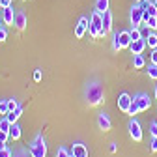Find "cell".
I'll return each mask as SVG.
<instances>
[{"instance_id":"1","label":"cell","mask_w":157,"mask_h":157,"mask_svg":"<svg viewBox=\"0 0 157 157\" xmlns=\"http://www.w3.org/2000/svg\"><path fill=\"white\" fill-rule=\"evenodd\" d=\"M86 101H88V105H92V107L103 103V101H105L103 86H101V84H97V82L88 84V88H86Z\"/></svg>"},{"instance_id":"2","label":"cell","mask_w":157,"mask_h":157,"mask_svg":"<svg viewBox=\"0 0 157 157\" xmlns=\"http://www.w3.org/2000/svg\"><path fill=\"white\" fill-rule=\"evenodd\" d=\"M28 151L32 157H47V144H45V139L43 135H36V139L28 144Z\"/></svg>"},{"instance_id":"3","label":"cell","mask_w":157,"mask_h":157,"mask_svg":"<svg viewBox=\"0 0 157 157\" xmlns=\"http://www.w3.org/2000/svg\"><path fill=\"white\" fill-rule=\"evenodd\" d=\"M103 30V13L99 11H94L90 17V25H88V32L92 37H99Z\"/></svg>"},{"instance_id":"4","label":"cell","mask_w":157,"mask_h":157,"mask_svg":"<svg viewBox=\"0 0 157 157\" xmlns=\"http://www.w3.org/2000/svg\"><path fill=\"white\" fill-rule=\"evenodd\" d=\"M129 17H131V25H133V28H139L140 25H142V17H144V10L139 6V4H135L133 8H131V13H129Z\"/></svg>"},{"instance_id":"5","label":"cell","mask_w":157,"mask_h":157,"mask_svg":"<svg viewBox=\"0 0 157 157\" xmlns=\"http://www.w3.org/2000/svg\"><path fill=\"white\" fill-rule=\"evenodd\" d=\"M127 129H129V135H131V139H133V140H136V142H140V140H142V127H140V124L136 122L135 118L129 122Z\"/></svg>"},{"instance_id":"6","label":"cell","mask_w":157,"mask_h":157,"mask_svg":"<svg viewBox=\"0 0 157 157\" xmlns=\"http://www.w3.org/2000/svg\"><path fill=\"white\" fill-rule=\"evenodd\" d=\"M133 101H135L136 107H139L140 112H144V110H148V109L151 107V101H150V97H148L146 94H136V95L133 97Z\"/></svg>"},{"instance_id":"7","label":"cell","mask_w":157,"mask_h":157,"mask_svg":"<svg viewBox=\"0 0 157 157\" xmlns=\"http://www.w3.org/2000/svg\"><path fill=\"white\" fill-rule=\"evenodd\" d=\"M88 25H90V19L88 17H81V19H78V23L75 26V37L77 39H82L84 37V34L88 30Z\"/></svg>"},{"instance_id":"8","label":"cell","mask_w":157,"mask_h":157,"mask_svg":"<svg viewBox=\"0 0 157 157\" xmlns=\"http://www.w3.org/2000/svg\"><path fill=\"white\" fill-rule=\"evenodd\" d=\"M131 103H133V97L129 95V94H120V97H118V109H120L122 112H125L127 114V110H129V107H131Z\"/></svg>"},{"instance_id":"9","label":"cell","mask_w":157,"mask_h":157,"mask_svg":"<svg viewBox=\"0 0 157 157\" xmlns=\"http://www.w3.org/2000/svg\"><path fill=\"white\" fill-rule=\"evenodd\" d=\"M146 47H148V45H146V39H136V41H131L129 51H131V54L135 56V54H142Z\"/></svg>"},{"instance_id":"10","label":"cell","mask_w":157,"mask_h":157,"mask_svg":"<svg viewBox=\"0 0 157 157\" xmlns=\"http://www.w3.org/2000/svg\"><path fill=\"white\" fill-rule=\"evenodd\" d=\"M13 25H15L19 30H25V28H26V13H25L23 10H17V11H15Z\"/></svg>"},{"instance_id":"11","label":"cell","mask_w":157,"mask_h":157,"mask_svg":"<svg viewBox=\"0 0 157 157\" xmlns=\"http://www.w3.org/2000/svg\"><path fill=\"white\" fill-rule=\"evenodd\" d=\"M97 125H99V129L101 131H109L110 129V118H109V114L107 112H99L97 114Z\"/></svg>"},{"instance_id":"12","label":"cell","mask_w":157,"mask_h":157,"mask_svg":"<svg viewBox=\"0 0 157 157\" xmlns=\"http://www.w3.org/2000/svg\"><path fill=\"white\" fill-rule=\"evenodd\" d=\"M109 32H112V13L105 11L103 13V30H101V36L105 37Z\"/></svg>"},{"instance_id":"13","label":"cell","mask_w":157,"mask_h":157,"mask_svg":"<svg viewBox=\"0 0 157 157\" xmlns=\"http://www.w3.org/2000/svg\"><path fill=\"white\" fill-rule=\"evenodd\" d=\"M69 151L73 153V157H88V148L84 144H81V142H75Z\"/></svg>"},{"instance_id":"14","label":"cell","mask_w":157,"mask_h":157,"mask_svg":"<svg viewBox=\"0 0 157 157\" xmlns=\"http://www.w3.org/2000/svg\"><path fill=\"white\" fill-rule=\"evenodd\" d=\"M118 37H120V45H122V49H129V45H131V34H129V30L118 32Z\"/></svg>"},{"instance_id":"15","label":"cell","mask_w":157,"mask_h":157,"mask_svg":"<svg viewBox=\"0 0 157 157\" xmlns=\"http://www.w3.org/2000/svg\"><path fill=\"white\" fill-rule=\"evenodd\" d=\"M13 19H15L13 8H11V6H10V8H4V10H2V21H4L6 25H13Z\"/></svg>"},{"instance_id":"16","label":"cell","mask_w":157,"mask_h":157,"mask_svg":"<svg viewBox=\"0 0 157 157\" xmlns=\"http://www.w3.org/2000/svg\"><path fill=\"white\" fill-rule=\"evenodd\" d=\"M21 114H23V105H19L13 112H8V114H6V118H8V120H10L11 124H15V122L19 120V118H21Z\"/></svg>"},{"instance_id":"17","label":"cell","mask_w":157,"mask_h":157,"mask_svg":"<svg viewBox=\"0 0 157 157\" xmlns=\"http://www.w3.org/2000/svg\"><path fill=\"white\" fill-rule=\"evenodd\" d=\"M10 139L11 140H19V139H21V127H19L17 122L11 124V127H10Z\"/></svg>"},{"instance_id":"18","label":"cell","mask_w":157,"mask_h":157,"mask_svg":"<svg viewBox=\"0 0 157 157\" xmlns=\"http://www.w3.org/2000/svg\"><path fill=\"white\" fill-rule=\"evenodd\" d=\"M144 66H146L144 56H142V54H135V56H133V67H135V69H142Z\"/></svg>"},{"instance_id":"19","label":"cell","mask_w":157,"mask_h":157,"mask_svg":"<svg viewBox=\"0 0 157 157\" xmlns=\"http://www.w3.org/2000/svg\"><path fill=\"white\" fill-rule=\"evenodd\" d=\"M95 11H99V13L109 11V0H97L95 2Z\"/></svg>"},{"instance_id":"20","label":"cell","mask_w":157,"mask_h":157,"mask_svg":"<svg viewBox=\"0 0 157 157\" xmlns=\"http://www.w3.org/2000/svg\"><path fill=\"white\" fill-rule=\"evenodd\" d=\"M146 45H148V47H151V49H157V34H153V32H151V34L148 36Z\"/></svg>"},{"instance_id":"21","label":"cell","mask_w":157,"mask_h":157,"mask_svg":"<svg viewBox=\"0 0 157 157\" xmlns=\"http://www.w3.org/2000/svg\"><path fill=\"white\" fill-rule=\"evenodd\" d=\"M10 127H11V122L8 120L6 116H4L2 120H0V131H6V133H10Z\"/></svg>"},{"instance_id":"22","label":"cell","mask_w":157,"mask_h":157,"mask_svg":"<svg viewBox=\"0 0 157 157\" xmlns=\"http://www.w3.org/2000/svg\"><path fill=\"white\" fill-rule=\"evenodd\" d=\"M146 71H148V77H150V78H153V81H157V66H155V64H150Z\"/></svg>"},{"instance_id":"23","label":"cell","mask_w":157,"mask_h":157,"mask_svg":"<svg viewBox=\"0 0 157 157\" xmlns=\"http://www.w3.org/2000/svg\"><path fill=\"white\" fill-rule=\"evenodd\" d=\"M139 30H140V37H142V39H148V36L153 32V30H151L148 25H144V26H139Z\"/></svg>"},{"instance_id":"24","label":"cell","mask_w":157,"mask_h":157,"mask_svg":"<svg viewBox=\"0 0 157 157\" xmlns=\"http://www.w3.org/2000/svg\"><path fill=\"white\" fill-rule=\"evenodd\" d=\"M144 11H146V13H148L150 17H157V6H155L153 2H151V4H150V6H148L146 10H144Z\"/></svg>"},{"instance_id":"25","label":"cell","mask_w":157,"mask_h":157,"mask_svg":"<svg viewBox=\"0 0 157 157\" xmlns=\"http://www.w3.org/2000/svg\"><path fill=\"white\" fill-rule=\"evenodd\" d=\"M112 49L114 51H122V45H120V37H118V32L114 34V37H112Z\"/></svg>"},{"instance_id":"26","label":"cell","mask_w":157,"mask_h":157,"mask_svg":"<svg viewBox=\"0 0 157 157\" xmlns=\"http://www.w3.org/2000/svg\"><path fill=\"white\" fill-rule=\"evenodd\" d=\"M69 155H71V151H69V150H66L64 146H60V148L56 150V157H69Z\"/></svg>"},{"instance_id":"27","label":"cell","mask_w":157,"mask_h":157,"mask_svg":"<svg viewBox=\"0 0 157 157\" xmlns=\"http://www.w3.org/2000/svg\"><path fill=\"white\" fill-rule=\"evenodd\" d=\"M129 34H131V41L142 39V37H140V30H139V28H131V30H129Z\"/></svg>"},{"instance_id":"28","label":"cell","mask_w":157,"mask_h":157,"mask_svg":"<svg viewBox=\"0 0 157 157\" xmlns=\"http://www.w3.org/2000/svg\"><path fill=\"white\" fill-rule=\"evenodd\" d=\"M17 107H19V101L15 99V97H13V99H8V109H10V112H13Z\"/></svg>"},{"instance_id":"29","label":"cell","mask_w":157,"mask_h":157,"mask_svg":"<svg viewBox=\"0 0 157 157\" xmlns=\"http://www.w3.org/2000/svg\"><path fill=\"white\" fill-rule=\"evenodd\" d=\"M10 112V109H8V99H4V101H0V114H8Z\"/></svg>"},{"instance_id":"30","label":"cell","mask_w":157,"mask_h":157,"mask_svg":"<svg viewBox=\"0 0 157 157\" xmlns=\"http://www.w3.org/2000/svg\"><path fill=\"white\" fill-rule=\"evenodd\" d=\"M146 25H148V26H150L151 30H155V28H157V17H148Z\"/></svg>"},{"instance_id":"31","label":"cell","mask_w":157,"mask_h":157,"mask_svg":"<svg viewBox=\"0 0 157 157\" xmlns=\"http://www.w3.org/2000/svg\"><path fill=\"white\" fill-rule=\"evenodd\" d=\"M139 112H140V110H139V107H136V105H135V101H133V103H131V107H129V110H127V114L133 118L135 114H139Z\"/></svg>"},{"instance_id":"32","label":"cell","mask_w":157,"mask_h":157,"mask_svg":"<svg viewBox=\"0 0 157 157\" xmlns=\"http://www.w3.org/2000/svg\"><path fill=\"white\" fill-rule=\"evenodd\" d=\"M13 157H32V155H28V150H17Z\"/></svg>"},{"instance_id":"33","label":"cell","mask_w":157,"mask_h":157,"mask_svg":"<svg viewBox=\"0 0 157 157\" xmlns=\"http://www.w3.org/2000/svg\"><path fill=\"white\" fill-rule=\"evenodd\" d=\"M0 157H13V153L10 148H4V150H0Z\"/></svg>"},{"instance_id":"34","label":"cell","mask_w":157,"mask_h":157,"mask_svg":"<svg viewBox=\"0 0 157 157\" xmlns=\"http://www.w3.org/2000/svg\"><path fill=\"white\" fill-rule=\"evenodd\" d=\"M150 150L155 153L157 151V136H151V142H150Z\"/></svg>"},{"instance_id":"35","label":"cell","mask_w":157,"mask_h":157,"mask_svg":"<svg viewBox=\"0 0 157 157\" xmlns=\"http://www.w3.org/2000/svg\"><path fill=\"white\" fill-rule=\"evenodd\" d=\"M150 60H151V64H155V66H157V49H151V54H150Z\"/></svg>"},{"instance_id":"36","label":"cell","mask_w":157,"mask_h":157,"mask_svg":"<svg viewBox=\"0 0 157 157\" xmlns=\"http://www.w3.org/2000/svg\"><path fill=\"white\" fill-rule=\"evenodd\" d=\"M34 81H36V82L41 81V69H36V73H34Z\"/></svg>"},{"instance_id":"37","label":"cell","mask_w":157,"mask_h":157,"mask_svg":"<svg viewBox=\"0 0 157 157\" xmlns=\"http://www.w3.org/2000/svg\"><path fill=\"white\" fill-rule=\"evenodd\" d=\"M8 139H10V133H6V131H0V140L8 142Z\"/></svg>"},{"instance_id":"38","label":"cell","mask_w":157,"mask_h":157,"mask_svg":"<svg viewBox=\"0 0 157 157\" xmlns=\"http://www.w3.org/2000/svg\"><path fill=\"white\" fill-rule=\"evenodd\" d=\"M150 4H151V2H150V0H140V2H139V6H140L142 10H146V8H148Z\"/></svg>"},{"instance_id":"39","label":"cell","mask_w":157,"mask_h":157,"mask_svg":"<svg viewBox=\"0 0 157 157\" xmlns=\"http://www.w3.org/2000/svg\"><path fill=\"white\" fill-rule=\"evenodd\" d=\"M6 37H8V32L4 28H0V41H6Z\"/></svg>"},{"instance_id":"40","label":"cell","mask_w":157,"mask_h":157,"mask_svg":"<svg viewBox=\"0 0 157 157\" xmlns=\"http://www.w3.org/2000/svg\"><path fill=\"white\" fill-rule=\"evenodd\" d=\"M150 133H151V136H157V125H155V122L151 124V127H150Z\"/></svg>"},{"instance_id":"41","label":"cell","mask_w":157,"mask_h":157,"mask_svg":"<svg viewBox=\"0 0 157 157\" xmlns=\"http://www.w3.org/2000/svg\"><path fill=\"white\" fill-rule=\"evenodd\" d=\"M11 6V0H2V10L4 8H10Z\"/></svg>"},{"instance_id":"42","label":"cell","mask_w":157,"mask_h":157,"mask_svg":"<svg viewBox=\"0 0 157 157\" xmlns=\"http://www.w3.org/2000/svg\"><path fill=\"white\" fill-rule=\"evenodd\" d=\"M109 150H110V151H112V153H116V144H114V142H112V144H110V148H109Z\"/></svg>"},{"instance_id":"43","label":"cell","mask_w":157,"mask_h":157,"mask_svg":"<svg viewBox=\"0 0 157 157\" xmlns=\"http://www.w3.org/2000/svg\"><path fill=\"white\" fill-rule=\"evenodd\" d=\"M4 148H8V146H6V142H4V140H0V150H4Z\"/></svg>"},{"instance_id":"44","label":"cell","mask_w":157,"mask_h":157,"mask_svg":"<svg viewBox=\"0 0 157 157\" xmlns=\"http://www.w3.org/2000/svg\"><path fill=\"white\" fill-rule=\"evenodd\" d=\"M155 99H157V86H155Z\"/></svg>"},{"instance_id":"45","label":"cell","mask_w":157,"mask_h":157,"mask_svg":"<svg viewBox=\"0 0 157 157\" xmlns=\"http://www.w3.org/2000/svg\"><path fill=\"white\" fill-rule=\"evenodd\" d=\"M0 10H2V0H0Z\"/></svg>"},{"instance_id":"46","label":"cell","mask_w":157,"mask_h":157,"mask_svg":"<svg viewBox=\"0 0 157 157\" xmlns=\"http://www.w3.org/2000/svg\"><path fill=\"white\" fill-rule=\"evenodd\" d=\"M153 4H155V6H157V0H153Z\"/></svg>"},{"instance_id":"47","label":"cell","mask_w":157,"mask_h":157,"mask_svg":"<svg viewBox=\"0 0 157 157\" xmlns=\"http://www.w3.org/2000/svg\"><path fill=\"white\" fill-rule=\"evenodd\" d=\"M0 28H2V21H0Z\"/></svg>"},{"instance_id":"48","label":"cell","mask_w":157,"mask_h":157,"mask_svg":"<svg viewBox=\"0 0 157 157\" xmlns=\"http://www.w3.org/2000/svg\"><path fill=\"white\" fill-rule=\"evenodd\" d=\"M69 157H73V153H71V155H69Z\"/></svg>"},{"instance_id":"49","label":"cell","mask_w":157,"mask_h":157,"mask_svg":"<svg viewBox=\"0 0 157 157\" xmlns=\"http://www.w3.org/2000/svg\"><path fill=\"white\" fill-rule=\"evenodd\" d=\"M155 125H157V120H155Z\"/></svg>"},{"instance_id":"50","label":"cell","mask_w":157,"mask_h":157,"mask_svg":"<svg viewBox=\"0 0 157 157\" xmlns=\"http://www.w3.org/2000/svg\"><path fill=\"white\" fill-rule=\"evenodd\" d=\"M136 2H140V0H136Z\"/></svg>"},{"instance_id":"51","label":"cell","mask_w":157,"mask_h":157,"mask_svg":"<svg viewBox=\"0 0 157 157\" xmlns=\"http://www.w3.org/2000/svg\"><path fill=\"white\" fill-rule=\"evenodd\" d=\"M23 2H26V0H23Z\"/></svg>"}]
</instances>
